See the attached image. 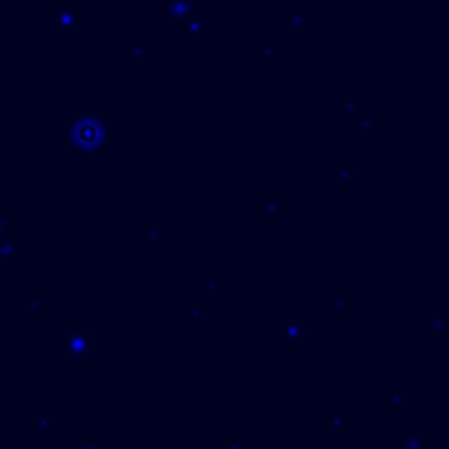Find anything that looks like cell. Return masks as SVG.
Listing matches in <instances>:
<instances>
[{"label":"cell","instance_id":"6da1fadb","mask_svg":"<svg viewBox=\"0 0 449 449\" xmlns=\"http://www.w3.org/2000/svg\"><path fill=\"white\" fill-rule=\"evenodd\" d=\"M53 24L61 27V30H71V27L77 24V11H74L71 5H58V8L53 11Z\"/></svg>","mask_w":449,"mask_h":449}]
</instances>
